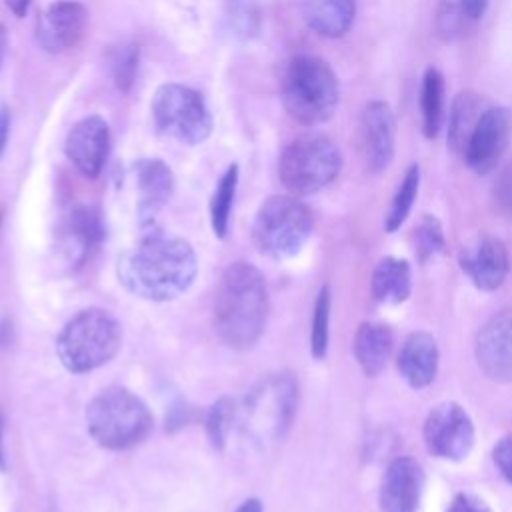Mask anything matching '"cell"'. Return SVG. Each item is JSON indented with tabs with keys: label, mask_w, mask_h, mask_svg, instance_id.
I'll return each mask as SVG.
<instances>
[{
	"label": "cell",
	"mask_w": 512,
	"mask_h": 512,
	"mask_svg": "<svg viewBox=\"0 0 512 512\" xmlns=\"http://www.w3.org/2000/svg\"><path fill=\"white\" fill-rule=\"evenodd\" d=\"M458 4L462 6V10L468 14L472 22H478L486 14L490 0H458Z\"/></svg>",
	"instance_id": "cell-37"
},
{
	"label": "cell",
	"mask_w": 512,
	"mask_h": 512,
	"mask_svg": "<svg viewBox=\"0 0 512 512\" xmlns=\"http://www.w3.org/2000/svg\"><path fill=\"white\" fill-rule=\"evenodd\" d=\"M470 24H474L468 14L462 10V6L458 4V0H442L436 6L434 12V30L436 36L450 44V42H458L466 36V32L470 30Z\"/></svg>",
	"instance_id": "cell-28"
},
{
	"label": "cell",
	"mask_w": 512,
	"mask_h": 512,
	"mask_svg": "<svg viewBox=\"0 0 512 512\" xmlns=\"http://www.w3.org/2000/svg\"><path fill=\"white\" fill-rule=\"evenodd\" d=\"M110 68H112L114 84L124 92L130 90L134 76H136V68H138V46H134V44L120 46L112 54Z\"/></svg>",
	"instance_id": "cell-33"
},
{
	"label": "cell",
	"mask_w": 512,
	"mask_h": 512,
	"mask_svg": "<svg viewBox=\"0 0 512 512\" xmlns=\"http://www.w3.org/2000/svg\"><path fill=\"white\" fill-rule=\"evenodd\" d=\"M6 448H4V420L0 414V472L6 470Z\"/></svg>",
	"instance_id": "cell-41"
},
{
	"label": "cell",
	"mask_w": 512,
	"mask_h": 512,
	"mask_svg": "<svg viewBox=\"0 0 512 512\" xmlns=\"http://www.w3.org/2000/svg\"><path fill=\"white\" fill-rule=\"evenodd\" d=\"M156 128L180 144H200L212 132V116L204 96L184 84H164L152 98Z\"/></svg>",
	"instance_id": "cell-9"
},
{
	"label": "cell",
	"mask_w": 512,
	"mask_h": 512,
	"mask_svg": "<svg viewBox=\"0 0 512 512\" xmlns=\"http://www.w3.org/2000/svg\"><path fill=\"white\" fill-rule=\"evenodd\" d=\"M412 242H414V252L420 264L430 262L432 258L440 256L446 252V238H444V230L442 224L436 216L424 214L420 218V222L414 228L412 234Z\"/></svg>",
	"instance_id": "cell-29"
},
{
	"label": "cell",
	"mask_w": 512,
	"mask_h": 512,
	"mask_svg": "<svg viewBox=\"0 0 512 512\" xmlns=\"http://www.w3.org/2000/svg\"><path fill=\"white\" fill-rule=\"evenodd\" d=\"M234 512H264V508H262V502L258 498H248Z\"/></svg>",
	"instance_id": "cell-40"
},
{
	"label": "cell",
	"mask_w": 512,
	"mask_h": 512,
	"mask_svg": "<svg viewBox=\"0 0 512 512\" xmlns=\"http://www.w3.org/2000/svg\"><path fill=\"white\" fill-rule=\"evenodd\" d=\"M446 512H492V510H490V506L482 498H478L474 494L458 492L452 498V502H450Z\"/></svg>",
	"instance_id": "cell-36"
},
{
	"label": "cell",
	"mask_w": 512,
	"mask_h": 512,
	"mask_svg": "<svg viewBox=\"0 0 512 512\" xmlns=\"http://www.w3.org/2000/svg\"><path fill=\"white\" fill-rule=\"evenodd\" d=\"M196 274L198 258L192 244L156 226L146 228L116 262V276L124 290L148 302L178 298L192 286Z\"/></svg>",
	"instance_id": "cell-1"
},
{
	"label": "cell",
	"mask_w": 512,
	"mask_h": 512,
	"mask_svg": "<svg viewBox=\"0 0 512 512\" xmlns=\"http://www.w3.org/2000/svg\"><path fill=\"white\" fill-rule=\"evenodd\" d=\"M138 206L136 216L142 228L154 226L158 212L170 202L174 194V174L160 158L142 160L136 168Z\"/></svg>",
	"instance_id": "cell-18"
},
{
	"label": "cell",
	"mask_w": 512,
	"mask_h": 512,
	"mask_svg": "<svg viewBox=\"0 0 512 512\" xmlns=\"http://www.w3.org/2000/svg\"><path fill=\"white\" fill-rule=\"evenodd\" d=\"M358 142L370 172H384L396 150V118L388 102L370 100L358 118Z\"/></svg>",
	"instance_id": "cell-12"
},
{
	"label": "cell",
	"mask_w": 512,
	"mask_h": 512,
	"mask_svg": "<svg viewBox=\"0 0 512 512\" xmlns=\"http://www.w3.org/2000/svg\"><path fill=\"white\" fill-rule=\"evenodd\" d=\"M298 406V384L290 374L260 382L244 402L246 432L260 444L278 442L292 426Z\"/></svg>",
	"instance_id": "cell-8"
},
{
	"label": "cell",
	"mask_w": 512,
	"mask_h": 512,
	"mask_svg": "<svg viewBox=\"0 0 512 512\" xmlns=\"http://www.w3.org/2000/svg\"><path fill=\"white\" fill-rule=\"evenodd\" d=\"M154 418L140 396L124 386L102 388L86 406V428L106 450H128L152 432Z\"/></svg>",
	"instance_id": "cell-4"
},
{
	"label": "cell",
	"mask_w": 512,
	"mask_h": 512,
	"mask_svg": "<svg viewBox=\"0 0 512 512\" xmlns=\"http://www.w3.org/2000/svg\"><path fill=\"white\" fill-rule=\"evenodd\" d=\"M122 326L118 318L98 306L76 312L56 338V354L72 374H86L108 364L120 350Z\"/></svg>",
	"instance_id": "cell-5"
},
{
	"label": "cell",
	"mask_w": 512,
	"mask_h": 512,
	"mask_svg": "<svg viewBox=\"0 0 512 512\" xmlns=\"http://www.w3.org/2000/svg\"><path fill=\"white\" fill-rule=\"evenodd\" d=\"M418 190H420V166L410 164L390 200V208L384 218V228L388 234L396 232L406 222L414 206V200L418 196Z\"/></svg>",
	"instance_id": "cell-26"
},
{
	"label": "cell",
	"mask_w": 512,
	"mask_h": 512,
	"mask_svg": "<svg viewBox=\"0 0 512 512\" xmlns=\"http://www.w3.org/2000/svg\"><path fill=\"white\" fill-rule=\"evenodd\" d=\"M4 2H6V6L10 8V12H12L14 16L22 18V16L28 12L32 0H4Z\"/></svg>",
	"instance_id": "cell-39"
},
{
	"label": "cell",
	"mask_w": 512,
	"mask_h": 512,
	"mask_svg": "<svg viewBox=\"0 0 512 512\" xmlns=\"http://www.w3.org/2000/svg\"><path fill=\"white\" fill-rule=\"evenodd\" d=\"M370 292L378 304L398 306L406 302L412 294L410 264L396 256L380 258L370 278Z\"/></svg>",
	"instance_id": "cell-23"
},
{
	"label": "cell",
	"mask_w": 512,
	"mask_h": 512,
	"mask_svg": "<svg viewBox=\"0 0 512 512\" xmlns=\"http://www.w3.org/2000/svg\"><path fill=\"white\" fill-rule=\"evenodd\" d=\"M444 94H446V82L442 72L436 66H428L422 74L420 82V122H422V134L428 140L438 138L444 126Z\"/></svg>",
	"instance_id": "cell-25"
},
{
	"label": "cell",
	"mask_w": 512,
	"mask_h": 512,
	"mask_svg": "<svg viewBox=\"0 0 512 512\" xmlns=\"http://www.w3.org/2000/svg\"><path fill=\"white\" fill-rule=\"evenodd\" d=\"M6 48H8V32H6V26L0 24V66H2V62H4Z\"/></svg>",
	"instance_id": "cell-42"
},
{
	"label": "cell",
	"mask_w": 512,
	"mask_h": 512,
	"mask_svg": "<svg viewBox=\"0 0 512 512\" xmlns=\"http://www.w3.org/2000/svg\"><path fill=\"white\" fill-rule=\"evenodd\" d=\"M426 450L442 460H462L474 444V424L468 412L456 402L434 406L422 428Z\"/></svg>",
	"instance_id": "cell-10"
},
{
	"label": "cell",
	"mask_w": 512,
	"mask_h": 512,
	"mask_svg": "<svg viewBox=\"0 0 512 512\" xmlns=\"http://www.w3.org/2000/svg\"><path fill=\"white\" fill-rule=\"evenodd\" d=\"M8 136H10V110L2 106L0 108V156L8 144Z\"/></svg>",
	"instance_id": "cell-38"
},
{
	"label": "cell",
	"mask_w": 512,
	"mask_h": 512,
	"mask_svg": "<svg viewBox=\"0 0 512 512\" xmlns=\"http://www.w3.org/2000/svg\"><path fill=\"white\" fill-rule=\"evenodd\" d=\"M228 20L236 36H256L262 22L258 0H228Z\"/></svg>",
	"instance_id": "cell-32"
},
{
	"label": "cell",
	"mask_w": 512,
	"mask_h": 512,
	"mask_svg": "<svg viewBox=\"0 0 512 512\" xmlns=\"http://www.w3.org/2000/svg\"><path fill=\"white\" fill-rule=\"evenodd\" d=\"M488 106L490 104L486 102V98L474 90H460L454 96V100L450 104V112H448L446 140H448V148L456 156L462 158L466 142Z\"/></svg>",
	"instance_id": "cell-24"
},
{
	"label": "cell",
	"mask_w": 512,
	"mask_h": 512,
	"mask_svg": "<svg viewBox=\"0 0 512 512\" xmlns=\"http://www.w3.org/2000/svg\"><path fill=\"white\" fill-rule=\"evenodd\" d=\"M424 490V470L410 456L394 458L384 472L380 484L382 512H416Z\"/></svg>",
	"instance_id": "cell-17"
},
{
	"label": "cell",
	"mask_w": 512,
	"mask_h": 512,
	"mask_svg": "<svg viewBox=\"0 0 512 512\" xmlns=\"http://www.w3.org/2000/svg\"><path fill=\"white\" fill-rule=\"evenodd\" d=\"M394 334L386 324L362 322L354 334V358L366 376H378L392 354Z\"/></svg>",
	"instance_id": "cell-22"
},
{
	"label": "cell",
	"mask_w": 512,
	"mask_h": 512,
	"mask_svg": "<svg viewBox=\"0 0 512 512\" xmlns=\"http://www.w3.org/2000/svg\"><path fill=\"white\" fill-rule=\"evenodd\" d=\"M490 198H492L494 210L500 216L512 220V162L506 164L494 178L490 188Z\"/></svg>",
	"instance_id": "cell-34"
},
{
	"label": "cell",
	"mask_w": 512,
	"mask_h": 512,
	"mask_svg": "<svg viewBox=\"0 0 512 512\" xmlns=\"http://www.w3.org/2000/svg\"><path fill=\"white\" fill-rule=\"evenodd\" d=\"M88 8L74 0H58L50 4L38 18V44L52 54L76 48L88 30Z\"/></svg>",
	"instance_id": "cell-15"
},
{
	"label": "cell",
	"mask_w": 512,
	"mask_h": 512,
	"mask_svg": "<svg viewBox=\"0 0 512 512\" xmlns=\"http://www.w3.org/2000/svg\"><path fill=\"white\" fill-rule=\"evenodd\" d=\"M438 344L428 332H412L400 346L398 372L416 390L432 384L438 372Z\"/></svg>",
	"instance_id": "cell-19"
},
{
	"label": "cell",
	"mask_w": 512,
	"mask_h": 512,
	"mask_svg": "<svg viewBox=\"0 0 512 512\" xmlns=\"http://www.w3.org/2000/svg\"><path fill=\"white\" fill-rule=\"evenodd\" d=\"M458 264L478 290L492 292L504 284L510 270V256L500 238L480 234L462 246Z\"/></svg>",
	"instance_id": "cell-13"
},
{
	"label": "cell",
	"mask_w": 512,
	"mask_h": 512,
	"mask_svg": "<svg viewBox=\"0 0 512 512\" xmlns=\"http://www.w3.org/2000/svg\"><path fill=\"white\" fill-rule=\"evenodd\" d=\"M236 188H238V166L230 164L226 172L220 176L210 200V224L218 238H226Z\"/></svg>",
	"instance_id": "cell-27"
},
{
	"label": "cell",
	"mask_w": 512,
	"mask_h": 512,
	"mask_svg": "<svg viewBox=\"0 0 512 512\" xmlns=\"http://www.w3.org/2000/svg\"><path fill=\"white\" fill-rule=\"evenodd\" d=\"M302 18L324 38H342L354 24L356 0H302Z\"/></svg>",
	"instance_id": "cell-21"
},
{
	"label": "cell",
	"mask_w": 512,
	"mask_h": 512,
	"mask_svg": "<svg viewBox=\"0 0 512 512\" xmlns=\"http://www.w3.org/2000/svg\"><path fill=\"white\" fill-rule=\"evenodd\" d=\"M342 168L338 146L324 134H304L280 154L278 174L294 196H308L330 186Z\"/></svg>",
	"instance_id": "cell-7"
},
{
	"label": "cell",
	"mask_w": 512,
	"mask_h": 512,
	"mask_svg": "<svg viewBox=\"0 0 512 512\" xmlns=\"http://www.w3.org/2000/svg\"><path fill=\"white\" fill-rule=\"evenodd\" d=\"M280 94L286 112L296 122L316 126L330 120L338 108V76L324 58L298 54L284 68Z\"/></svg>",
	"instance_id": "cell-3"
},
{
	"label": "cell",
	"mask_w": 512,
	"mask_h": 512,
	"mask_svg": "<svg viewBox=\"0 0 512 512\" xmlns=\"http://www.w3.org/2000/svg\"><path fill=\"white\" fill-rule=\"evenodd\" d=\"M492 458H494V464L498 468V472L502 474V478L512 484V434L508 436H502L494 450H492Z\"/></svg>",
	"instance_id": "cell-35"
},
{
	"label": "cell",
	"mask_w": 512,
	"mask_h": 512,
	"mask_svg": "<svg viewBox=\"0 0 512 512\" xmlns=\"http://www.w3.org/2000/svg\"><path fill=\"white\" fill-rule=\"evenodd\" d=\"M268 312L264 274L244 260L228 264L214 296V324L220 338L236 350L252 348L264 334Z\"/></svg>",
	"instance_id": "cell-2"
},
{
	"label": "cell",
	"mask_w": 512,
	"mask_h": 512,
	"mask_svg": "<svg viewBox=\"0 0 512 512\" xmlns=\"http://www.w3.org/2000/svg\"><path fill=\"white\" fill-rule=\"evenodd\" d=\"M330 310H332V294L324 284L314 300L312 312V328H310V352L316 360H322L328 352L330 340Z\"/></svg>",
	"instance_id": "cell-30"
},
{
	"label": "cell",
	"mask_w": 512,
	"mask_h": 512,
	"mask_svg": "<svg viewBox=\"0 0 512 512\" xmlns=\"http://www.w3.org/2000/svg\"><path fill=\"white\" fill-rule=\"evenodd\" d=\"M480 370L494 382H512V310H500L478 330L474 342Z\"/></svg>",
	"instance_id": "cell-14"
},
{
	"label": "cell",
	"mask_w": 512,
	"mask_h": 512,
	"mask_svg": "<svg viewBox=\"0 0 512 512\" xmlns=\"http://www.w3.org/2000/svg\"><path fill=\"white\" fill-rule=\"evenodd\" d=\"M102 214L94 206L78 204L64 222V244L74 266H82L104 240Z\"/></svg>",
	"instance_id": "cell-20"
},
{
	"label": "cell",
	"mask_w": 512,
	"mask_h": 512,
	"mask_svg": "<svg viewBox=\"0 0 512 512\" xmlns=\"http://www.w3.org/2000/svg\"><path fill=\"white\" fill-rule=\"evenodd\" d=\"M234 400L228 396L218 398L206 412L204 418V428H206V436L212 444V448L216 450H224L226 440H228V432L232 428V420H234Z\"/></svg>",
	"instance_id": "cell-31"
},
{
	"label": "cell",
	"mask_w": 512,
	"mask_h": 512,
	"mask_svg": "<svg viewBox=\"0 0 512 512\" xmlns=\"http://www.w3.org/2000/svg\"><path fill=\"white\" fill-rule=\"evenodd\" d=\"M314 230L312 210L296 196H268L252 222V240L260 254L272 260L296 256Z\"/></svg>",
	"instance_id": "cell-6"
},
{
	"label": "cell",
	"mask_w": 512,
	"mask_h": 512,
	"mask_svg": "<svg viewBox=\"0 0 512 512\" xmlns=\"http://www.w3.org/2000/svg\"><path fill=\"white\" fill-rule=\"evenodd\" d=\"M512 138V114L506 106H488L472 130L462 160L478 174H490L508 150Z\"/></svg>",
	"instance_id": "cell-11"
},
{
	"label": "cell",
	"mask_w": 512,
	"mask_h": 512,
	"mask_svg": "<svg viewBox=\"0 0 512 512\" xmlns=\"http://www.w3.org/2000/svg\"><path fill=\"white\" fill-rule=\"evenodd\" d=\"M66 156L86 178L100 176L108 150H110V130L104 118L86 116L78 120L66 136Z\"/></svg>",
	"instance_id": "cell-16"
}]
</instances>
